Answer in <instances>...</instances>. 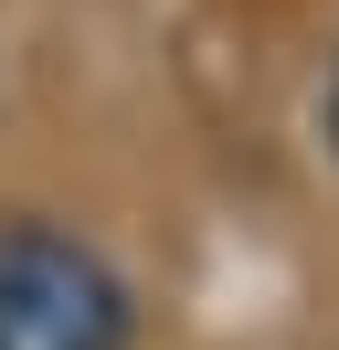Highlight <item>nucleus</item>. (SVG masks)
<instances>
[{
  "label": "nucleus",
  "mask_w": 339,
  "mask_h": 350,
  "mask_svg": "<svg viewBox=\"0 0 339 350\" xmlns=\"http://www.w3.org/2000/svg\"><path fill=\"white\" fill-rule=\"evenodd\" d=\"M318 149H329V170H339V53H329V75H318Z\"/></svg>",
  "instance_id": "obj_2"
},
{
  "label": "nucleus",
  "mask_w": 339,
  "mask_h": 350,
  "mask_svg": "<svg viewBox=\"0 0 339 350\" xmlns=\"http://www.w3.org/2000/svg\"><path fill=\"white\" fill-rule=\"evenodd\" d=\"M0 350H138V286L64 213H0Z\"/></svg>",
  "instance_id": "obj_1"
}]
</instances>
